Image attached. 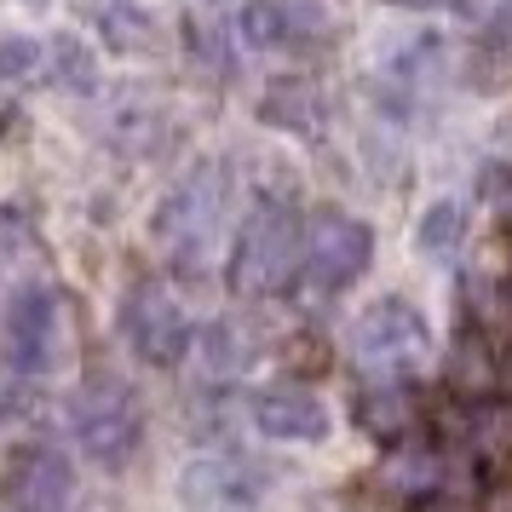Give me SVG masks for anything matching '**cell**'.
I'll return each mask as SVG.
<instances>
[{"instance_id": "1", "label": "cell", "mask_w": 512, "mask_h": 512, "mask_svg": "<svg viewBox=\"0 0 512 512\" xmlns=\"http://www.w3.org/2000/svg\"><path fill=\"white\" fill-rule=\"evenodd\" d=\"M70 426H75V443L110 472L133 466V455L144 449V403L121 374H87L75 386Z\"/></svg>"}, {"instance_id": "2", "label": "cell", "mask_w": 512, "mask_h": 512, "mask_svg": "<svg viewBox=\"0 0 512 512\" xmlns=\"http://www.w3.org/2000/svg\"><path fill=\"white\" fill-rule=\"evenodd\" d=\"M294 265H300V219H294L288 202L259 196L242 219V231H236L231 288L242 300H271L294 282Z\"/></svg>"}, {"instance_id": "3", "label": "cell", "mask_w": 512, "mask_h": 512, "mask_svg": "<svg viewBox=\"0 0 512 512\" xmlns=\"http://www.w3.org/2000/svg\"><path fill=\"white\" fill-rule=\"evenodd\" d=\"M346 351L351 363L363 374H374L380 386H397L403 374H415L432 351V328H426V311L409 305L403 294H386L374 300L346 334Z\"/></svg>"}, {"instance_id": "4", "label": "cell", "mask_w": 512, "mask_h": 512, "mask_svg": "<svg viewBox=\"0 0 512 512\" xmlns=\"http://www.w3.org/2000/svg\"><path fill=\"white\" fill-rule=\"evenodd\" d=\"M64 340H70V317H64V300L47 282H24L12 305H6V328H0V351L12 374H47L58 369L64 357Z\"/></svg>"}, {"instance_id": "5", "label": "cell", "mask_w": 512, "mask_h": 512, "mask_svg": "<svg viewBox=\"0 0 512 512\" xmlns=\"http://www.w3.org/2000/svg\"><path fill=\"white\" fill-rule=\"evenodd\" d=\"M219 213H225V167L202 162L190 179H179V185L167 190V202L150 219V236H156L162 254L190 259V254H202V242L213 236Z\"/></svg>"}, {"instance_id": "6", "label": "cell", "mask_w": 512, "mask_h": 512, "mask_svg": "<svg viewBox=\"0 0 512 512\" xmlns=\"http://www.w3.org/2000/svg\"><path fill=\"white\" fill-rule=\"evenodd\" d=\"M121 334H127L133 357L150 363V369H179L190 357L185 305L173 300V288H162V282H150V277L127 288V300H121Z\"/></svg>"}, {"instance_id": "7", "label": "cell", "mask_w": 512, "mask_h": 512, "mask_svg": "<svg viewBox=\"0 0 512 512\" xmlns=\"http://www.w3.org/2000/svg\"><path fill=\"white\" fill-rule=\"evenodd\" d=\"M374 259V231L357 213H317L311 231H305V271L323 294H346L351 282L369 271Z\"/></svg>"}, {"instance_id": "8", "label": "cell", "mask_w": 512, "mask_h": 512, "mask_svg": "<svg viewBox=\"0 0 512 512\" xmlns=\"http://www.w3.org/2000/svg\"><path fill=\"white\" fill-rule=\"evenodd\" d=\"M75 466L52 443H24L6 466V512H70Z\"/></svg>"}, {"instance_id": "9", "label": "cell", "mask_w": 512, "mask_h": 512, "mask_svg": "<svg viewBox=\"0 0 512 512\" xmlns=\"http://www.w3.org/2000/svg\"><path fill=\"white\" fill-rule=\"evenodd\" d=\"M259 495H265V478L225 455H202L179 472V501L190 512H259Z\"/></svg>"}, {"instance_id": "10", "label": "cell", "mask_w": 512, "mask_h": 512, "mask_svg": "<svg viewBox=\"0 0 512 512\" xmlns=\"http://www.w3.org/2000/svg\"><path fill=\"white\" fill-rule=\"evenodd\" d=\"M236 35L259 52H305L328 35V18L311 0H248L236 18Z\"/></svg>"}, {"instance_id": "11", "label": "cell", "mask_w": 512, "mask_h": 512, "mask_svg": "<svg viewBox=\"0 0 512 512\" xmlns=\"http://www.w3.org/2000/svg\"><path fill=\"white\" fill-rule=\"evenodd\" d=\"M254 426L271 443H317V438H328V409L317 392L282 380V386H265L254 397Z\"/></svg>"}, {"instance_id": "12", "label": "cell", "mask_w": 512, "mask_h": 512, "mask_svg": "<svg viewBox=\"0 0 512 512\" xmlns=\"http://www.w3.org/2000/svg\"><path fill=\"white\" fill-rule=\"evenodd\" d=\"M254 357H259V340H254V328H242V323H208L196 334V374L213 380V386L242 380L254 369Z\"/></svg>"}, {"instance_id": "13", "label": "cell", "mask_w": 512, "mask_h": 512, "mask_svg": "<svg viewBox=\"0 0 512 512\" xmlns=\"http://www.w3.org/2000/svg\"><path fill=\"white\" fill-rule=\"evenodd\" d=\"M380 489L392 495V501H432L443 489V455L438 449H392L386 461H380Z\"/></svg>"}, {"instance_id": "14", "label": "cell", "mask_w": 512, "mask_h": 512, "mask_svg": "<svg viewBox=\"0 0 512 512\" xmlns=\"http://www.w3.org/2000/svg\"><path fill=\"white\" fill-rule=\"evenodd\" d=\"M357 426H363L374 443L397 449V443L415 432V397L403 392V386H374V392L357 397Z\"/></svg>"}, {"instance_id": "15", "label": "cell", "mask_w": 512, "mask_h": 512, "mask_svg": "<svg viewBox=\"0 0 512 512\" xmlns=\"http://www.w3.org/2000/svg\"><path fill=\"white\" fill-rule=\"evenodd\" d=\"M466 449L484 466H507L512 461V397H478L466 415Z\"/></svg>"}, {"instance_id": "16", "label": "cell", "mask_w": 512, "mask_h": 512, "mask_svg": "<svg viewBox=\"0 0 512 512\" xmlns=\"http://www.w3.org/2000/svg\"><path fill=\"white\" fill-rule=\"evenodd\" d=\"M98 35H104V47L110 52H150L156 47V18L139 12L133 0H116V6H104Z\"/></svg>"}, {"instance_id": "17", "label": "cell", "mask_w": 512, "mask_h": 512, "mask_svg": "<svg viewBox=\"0 0 512 512\" xmlns=\"http://www.w3.org/2000/svg\"><path fill=\"white\" fill-rule=\"evenodd\" d=\"M449 380H455L461 392L489 397V386H495V351H489L484 334H461V340H455V351H449Z\"/></svg>"}, {"instance_id": "18", "label": "cell", "mask_w": 512, "mask_h": 512, "mask_svg": "<svg viewBox=\"0 0 512 512\" xmlns=\"http://www.w3.org/2000/svg\"><path fill=\"white\" fill-rule=\"evenodd\" d=\"M259 110H265V121L300 127V133H311V127H317V93H311L305 81H277V93L265 98Z\"/></svg>"}, {"instance_id": "19", "label": "cell", "mask_w": 512, "mask_h": 512, "mask_svg": "<svg viewBox=\"0 0 512 512\" xmlns=\"http://www.w3.org/2000/svg\"><path fill=\"white\" fill-rule=\"evenodd\" d=\"M461 242V202H438L420 213V248L426 254H449Z\"/></svg>"}, {"instance_id": "20", "label": "cell", "mask_w": 512, "mask_h": 512, "mask_svg": "<svg viewBox=\"0 0 512 512\" xmlns=\"http://www.w3.org/2000/svg\"><path fill=\"white\" fill-rule=\"evenodd\" d=\"M35 58H41L35 35H0V81H12V75H29V70H35Z\"/></svg>"}, {"instance_id": "21", "label": "cell", "mask_w": 512, "mask_h": 512, "mask_svg": "<svg viewBox=\"0 0 512 512\" xmlns=\"http://www.w3.org/2000/svg\"><path fill=\"white\" fill-rule=\"evenodd\" d=\"M484 196H489V208H495V213H501V219L512 225V173H489Z\"/></svg>"}, {"instance_id": "22", "label": "cell", "mask_w": 512, "mask_h": 512, "mask_svg": "<svg viewBox=\"0 0 512 512\" xmlns=\"http://www.w3.org/2000/svg\"><path fill=\"white\" fill-rule=\"evenodd\" d=\"M386 6H403V12H461L466 0H386Z\"/></svg>"}]
</instances>
